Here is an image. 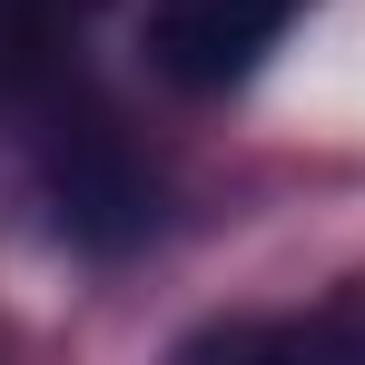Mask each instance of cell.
I'll return each mask as SVG.
<instances>
[{
	"instance_id": "6da1fadb",
	"label": "cell",
	"mask_w": 365,
	"mask_h": 365,
	"mask_svg": "<svg viewBox=\"0 0 365 365\" xmlns=\"http://www.w3.org/2000/svg\"><path fill=\"white\" fill-rule=\"evenodd\" d=\"M306 0H148V69L168 89H237Z\"/></svg>"
},
{
	"instance_id": "7a4b0ae2",
	"label": "cell",
	"mask_w": 365,
	"mask_h": 365,
	"mask_svg": "<svg viewBox=\"0 0 365 365\" xmlns=\"http://www.w3.org/2000/svg\"><path fill=\"white\" fill-rule=\"evenodd\" d=\"M50 217H60L69 247H89V257H119L158 227V178L128 158L119 138H69L60 158H50Z\"/></svg>"
}]
</instances>
